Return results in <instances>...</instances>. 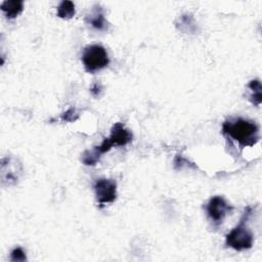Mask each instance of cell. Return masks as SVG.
Returning <instances> with one entry per match:
<instances>
[{
	"mask_svg": "<svg viewBox=\"0 0 262 262\" xmlns=\"http://www.w3.org/2000/svg\"><path fill=\"white\" fill-rule=\"evenodd\" d=\"M78 118H79V114L75 107H70L60 117L61 121H63V122H74Z\"/></svg>",
	"mask_w": 262,
	"mask_h": 262,
	"instance_id": "13",
	"label": "cell"
},
{
	"mask_svg": "<svg viewBox=\"0 0 262 262\" xmlns=\"http://www.w3.org/2000/svg\"><path fill=\"white\" fill-rule=\"evenodd\" d=\"M86 20L90 24L93 28L97 30H105L106 29V21L100 6L96 5L93 7V10L89 15H87Z\"/></svg>",
	"mask_w": 262,
	"mask_h": 262,
	"instance_id": "8",
	"label": "cell"
},
{
	"mask_svg": "<svg viewBox=\"0 0 262 262\" xmlns=\"http://www.w3.org/2000/svg\"><path fill=\"white\" fill-rule=\"evenodd\" d=\"M12 159L11 158H3L1 161V178H2V182L7 181L8 184L10 183H14L15 181H17L18 178V174L11 172L12 170H17V166H20L19 164L16 163L15 160H13V162H11Z\"/></svg>",
	"mask_w": 262,
	"mask_h": 262,
	"instance_id": "7",
	"label": "cell"
},
{
	"mask_svg": "<svg viewBox=\"0 0 262 262\" xmlns=\"http://www.w3.org/2000/svg\"><path fill=\"white\" fill-rule=\"evenodd\" d=\"M10 260L11 261H25V260H27L26 253L24 252V250L21 248H15L10 253Z\"/></svg>",
	"mask_w": 262,
	"mask_h": 262,
	"instance_id": "14",
	"label": "cell"
},
{
	"mask_svg": "<svg viewBox=\"0 0 262 262\" xmlns=\"http://www.w3.org/2000/svg\"><path fill=\"white\" fill-rule=\"evenodd\" d=\"M82 61L88 73H95L108 66L110 58L105 48L101 45H89L82 53Z\"/></svg>",
	"mask_w": 262,
	"mask_h": 262,
	"instance_id": "3",
	"label": "cell"
},
{
	"mask_svg": "<svg viewBox=\"0 0 262 262\" xmlns=\"http://www.w3.org/2000/svg\"><path fill=\"white\" fill-rule=\"evenodd\" d=\"M96 200L100 207L113 203L117 198V183L113 179L100 178L94 183Z\"/></svg>",
	"mask_w": 262,
	"mask_h": 262,
	"instance_id": "5",
	"label": "cell"
},
{
	"mask_svg": "<svg viewBox=\"0 0 262 262\" xmlns=\"http://www.w3.org/2000/svg\"><path fill=\"white\" fill-rule=\"evenodd\" d=\"M251 213L252 208L247 207L239 223L226 235L225 243L227 247H230L236 251H243L252 248L254 242L253 233L246 225V222L248 221Z\"/></svg>",
	"mask_w": 262,
	"mask_h": 262,
	"instance_id": "2",
	"label": "cell"
},
{
	"mask_svg": "<svg viewBox=\"0 0 262 262\" xmlns=\"http://www.w3.org/2000/svg\"><path fill=\"white\" fill-rule=\"evenodd\" d=\"M248 87L252 90V94L250 95V101L255 104V105H260L262 102V87H261V83L259 80H252L249 84Z\"/></svg>",
	"mask_w": 262,
	"mask_h": 262,
	"instance_id": "10",
	"label": "cell"
},
{
	"mask_svg": "<svg viewBox=\"0 0 262 262\" xmlns=\"http://www.w3.org/2000/svg\"><path fill=\"white\" fill-rule=\"evenodd\" d=\"M222 133L235 140L242 147L253 146L259 140V127L256 123L245 119L225 121Z\"/></svg>",
	"mask_w": 262,
	"mask_h": 262,
	"instance_id": "1",
	"label": "cell"
},
{
	"mask_svg": "<svg viewBox=\"0 0 262 262\" xmlns=\"http://www.w3.org/2000/svg\"><path fill=\"white\" fill-rule=\"evenodd\" d=\"M99 158L100 157H98L93 149L92 150H86L82 156V161L87 166H93L97 163Z\"/></svg>",
	"mask_w": 262,
	"mask_h": 262,
	"instance_id": "12",
	"label": "cell"
},
{
	"mask_svg": "<svg viewBox=\"0 0 262 262\" xmlns=\"http://www.w3.org/2000/svg\"><path fill=\"white\" fill-rule=\"evenodd\" d=\"M91 93L94 95V96H98L99 93L101 92V85L99 83H94L91 87Z\"/></svg>",
	"mask_w": 262,
	"mask_h": 262,
	"instance_id": "15",
	"label": "cell"
},
{
	"mask_svg": "<svg viewBox=\"0 0 262 262\" xmlns=\"http://www.w3.org/2000/svg\"><path fill=\"white\" fill-rule=\"evenodd\" d=\"M132 137L133 136L131 131L125 128V126L122 123L118 122L113 126L111 130V135L107 138H105V140L111 147L114 145L124 146L132 141Z\"/></svg>",
	"mask_w": 262,
	"mask_h": 262,
	"instance_id": "6",
	"label": "cell"
},
{
	"mask_svg": "<svg viewBox=\"0 0 262 262\" xmlns=\"http://www.w3.org/2000/svg\"><path fill=\"white\" fill-rule=\"evenodd\" d=\"M75 15V4L72 1H62L57 7V16L60 18H72Z\"/></svg>",
	"mask_w": 262,
	"mask_h": 262,
	"instance_id": "11",
	"label": "cell"
},
{
	"mask_svg": "<svg viewBox=\"0 0 262 262\" xmlns=\"http://www.w3.org/2000/svg\"><path fill=\"white\" fill-rule=\"evenodd\" d=\"M1 9L5 13L8 19L15 18L24 9V2L23 1H4L1 4Z\"/></svg>",
	"mask_w": 262,
	"mask_h": 262,
	"instance_id": "9",
	"label": "cell"
},
{
	"mask_svg": "<svg viewBox=\"0 0 262 262\" xmlns=\"http://www.w3.org/2000/svg\"><path fill=\"white\" fill-rule=\"evenodd\" d=\"M232 210V207L220 195H215L206 205V212L212 222L218 226L222 223L225 216Z\"/></svg>",
	"mask_w": 262,
	"mask_h": 262,
	"instance_id": "4",
	"label": "cell"
}]
</instances>
